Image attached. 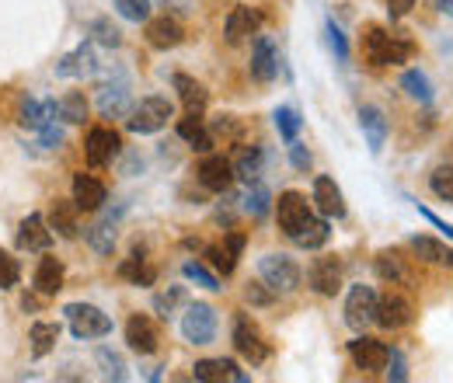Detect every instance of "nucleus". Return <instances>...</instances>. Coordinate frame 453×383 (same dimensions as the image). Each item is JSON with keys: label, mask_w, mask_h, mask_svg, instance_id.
<instances>
[{"label": "nucleus", "mask_w": 453, "mask_h": 383, "mask_svg": "<svg viewBox=\"0 0 453 383\" xmlns=\"http://www.w3.org/2000/svg\"><path fill=\"white\" fill-rule=\"evenodd\" d=\"M363 56H366L370 66H401L411 56V42L404 35H391L388 28L373 25V28H366Z\"/></svg>", "instance_id": "obj_1"}, {"label": "nucleus", "mask_w": 453, "mask_h": 383, "mask_svg": "<svg viewBox=\"0 0 453 383\" xmlns=\"http://www.w3.org/2000/svg\"><path fill=\"white\" fill-rule=\"evenodd\" d=\"M174 115L168 98L161 95H150V98H140V105H133L129 115H126V129L133 136H154L168 126V119Z\"/></svg>", "instance_id": "obj_2"}, {"label": "nucleus", "mask_w": 453, "mask_h": 383, "mask_svg": "<svg viewBox=\"0 0 453 383\" xmlns=\"http://www.w3.org/2000/svg\"><path fill=\"white\" fill-rule=\"evenodd\" d=\"M63 314H66L70 334L77 341H95V338L112 334V318L102 307H95V303H66Z\"/></svg>", "instance_id": "obj_3"}, {"label": "nucleus", "mask_w": 453, "mask_h": 383, "mask_svg": "<svg viewBox=\"0 0 453 383\" xmlns=\"http://www.w3.org/2000/svg\"><path fill=\"white\" fill-rule=\"evenodd\" d=\"M230 341L237 349V356L251 366H262L269 356H273V345L265 341V334L258 331V325L248 318V314H237L234 318V331H230Z\"/></svg>", "instance_id": "obj_4"}, {"label": "nucleus", "mask_w": 453, "mask_h": 383, "mask_svg": "<svg viewBox=\"0 0 453 383\" xmlns=\"http://www.w3.org/2000/svg\"><path fill=\"white\" fill-rule=\"evenodd\" d=\"M258 279L273 289V293H293L296 286H300V279H303V272H300V265L289 258V255H262L258 258Z\"/></svg>", "instance_id": "obj_5"}, {"label": "nucleus", "mask_w": 453, "mask_h": 383, "mask_svg": "<svg viewBox=\"0 0 453 383\" xmlns=\"http://www.w3.org/2000/svg\"><path fill=\"white\" fill-rule=\"evenodd\" d=\"M342 314H345V325L356 331H366L370 325H377V289L373 286H352L349 289V296H345V307H342Z\"/></svg>", "instance_id": "obj_6"}, {"label": "nucleus", "mask_w": 453, "mask_h": 383, "mask_svg": "<svg viewBox=\"0 0 453 383\" xmlns=\"http://www.w3.org/2000/svg\"><path fill=\"white\" fill-rule=\"evenodd\" d=\"M181 334L192 345H213V338H217V310L210 303H185Z\"/></svg>", "instance_id": "obj_7"}, {"label": "nucleus", "mask_w": 453, "mask_h": 383, "mask_svg": "<svg viewBox=\"0 0 453 383\" xmlns=\"http://www.w3.org/2000/svg\"><path fill=\"white\" fill-rule=\"evenodd\" d=\"M388 356H391V349H388L384 341L363 334V331L349 341V359H352V366L363 370V373H380V370L388 366Z\"/></svg>", "instance_id": "obj_8"}, {"label": "nucleus", "mask_w": 453, "mask_h": 383, "mask_svg": "<svg viewBox=\"0 0 453 383\" xmlns=\"http://www.w3.org/2000/svg\"><path fill=\"white\" fill-rule=\"evenodd\" d=\"M280 66H283V56L273 35H255L251 42V77L258 84H273L280 77Z\"/></svg>", "instance_id": "obj_9"}, {"label": "nucleus", "mask_w": 453, "mask_h": 383, "mask_svg": "<svg viewBox=\"0 0 453 383\" xmlns=\"http://www.w3.org/2000/svg\"><path fill=\"white\" fill-rule=\"evenodd\" d=\"M244 234L241 230H234L230 226V234H226L220 244H206L203 248V255H206V262H210V269L217 275H234V269H237V258H241V251H244Z\"/></svg>", "instance_id": "obj_10"}, {"label": "nucleus", "mask_w": 453, "mask_h": 383, "mask_svg": "<svg viewBox=\"0 0 453 383\" xmlns=\"http://www.w3.org/2000/svg\"><path fill=\"white\" fill-rule=\"evenodd\" d=\"M196 178L206 192H217V195H226L230 185H234V165L224 154H203V161L196 167Z\"/></svg>", "instance_id": "obj_11"}, {"label": "nucleus", "mask_w": 453, "mask_h": 383, "mask_svg": "<svg viewBox=\"0 0 453 383\" xmlns=\"http://www.w3.org/2000/svg\"><path fill=\"white\" fill-rule=\"evenodd\" d=\"M119 150H122V140L109 126H95L84 140V157L91 167H109L119 157Z\"/></svg>", "instance_id": "obj_12"}, {"label": "nucleus", "mask_w": 453, "mask_h": 383, "mask_svg": "<svg viewBox=\"0 0 453 383\" xmlns=\"http://www.w3.org/2000/svg\"><path fill=\"white\" fill-rule=\"evenodd\" d=\"M258 28H262V11H258V7H248V4H237V7H230V14H226L224 39L230 46H241L244 39L258 35Z\"/></svg>", "instance_id": "obj_13"}, {"label": "nucleus", "mask_w": 453, "mask_h": 383, "mask_svg": "<svg viewBox=\"0 0 453 383\" xmlns=\"http://www.w3.org/2000/svg\"><path fill=\"white\" fill-rule=\"evenodd\" d=\"M415 321V307H411V300L408 296H401V293H384V296H377V325L388 331H397V328H408Z\"/></svg>", "instance_id": "obj_14"}, {"label": "nucleus", "mask_w": 453, "mask_h": 383, "mask_svg": "<svg viewBox=\"0 0 453 383\" xmlns=\"http://www.w3.org/2000/svg\"><path fill=\"white\" fill-rule=\"evenodd\" d=\"M307 286H311L318 296H335L342 289V258H335V255L314 258L311 269H307Z\"/></svg>", "instance_id": "obj_15"}, {"label": "nucleus", "mask_w": 453, "mask_h": 383, "mask_svg": "<svg viewBox=\"0 0 453 383\" xmlns=\"http://www.w3.org/2000/svg\"><path fill=\"white\" fill-rule=\"evenodd\" d=\"M311 217H314V213H311V206H307V199H303L300 192H283V195L276 199V223H280V230H283L286 237H296L300 226Z\"/></svg>", "instance_id": "obj_16"}, {"label": "nucleus", "mask_w": 453, "mask_h": 383, "mask_svg": "<svg viewBox=\"0 0 453 383\" xmlns=\"http://www.w3.org/2000/svg\"><path fill=\"white\" fill-rule=\"evenodd\" d=\"M14 244H18V251H39V255H46L50 244H53V230H50L46 217L42 213H28V217L18 223Z\"/></svg>", "instance_id": "obj_17"}, {"label": "nucleus", "mask_w": 453, "mask_h": 383, "mask_svg": "<svg viewBox=\"0 0 453 383\" xmlns=\"http://www.w3.org/2000/svg\"><path fill=\"white\" fill-rule=\"evenodd\" d=\"M95 105H98V115H102V119H126L129 109H133V105H129V80H126V77L105 80V84L98 88Z\"/></svg>", "instance_id": "obj_18"}, {"label": "nucleus", "mask_w": 453, "mask_h": 383, "mask_svg": "<svg viewBox=\"0 0 453 383\" xmlns=\"http://www.w3.org/2000/svg\"><path fill=\"white\" fill-rule=\"evenodd\" d=\"M126 345L136 352V356H154L161 349V331L157 325L147 318V314H133L126 321Z\"/></svg>", "instance_id": "obj_19"}, {"label": "nucleus", "mask_w": 453, "mask_h": 383, "mask_svg": "<svg viewBox=\"0 0 453 383\" xmlns=\"http://www.w3.org/2000/svg\"><path fill=\"white\" fill-rule=\"evenodd\" d=\"M98 53H95V46L91 42H81L73 53L59 56L57 59V77H77V80H84V77H95L98 73Z\"/></svg>", "instance_id": "obj_20"}, {"label": "nucleus", "mask_w": 453, "mask_h": 383, "mask_svg": "<svg viewBox=\"0 0 453 383\" xmlns=\"http://www.w3.org/2000/svg\"><path fill=\"white\" fill-rule=\"evenodd\" d=\"M143 25H147V42H150L154 50H161V53H168V50H174V46H181V39H185L181 21H178V18H171V14L147 18Z\"/></svg>", "instance_id": "obj_21"}, {"label": "nucleus", "mask_w": 453, "mask_h": 383, "mask_svg": "<svg viewBox=\"0 0 453 383\" xmlns=\"http://www.w3.org/2000/svg\"><path fill=\"white\" fill-rule=\"evenodd\" d=\"M73 203H77V210H84V213H98L105 203H109V188L95 178V174H73Z\"/></svg>", "instance_id": "obj_22"}, {"label": "nucleus", "mask_w": 453, "mask_h": 383, "mask_svg": "<svg viewBox=\"0 0 453 383\" xmlns=\"http://www.w3.org/2000/svg\"><path fill=\"white\" fill-rule=\"evenodd\" d=\"M314 206H318V213L325 219L345 217V195H342V188L335 185V178H328V174H318L314 178Z\"/></svg>", "instance_id": "obj_23"}, {"label": "nucleus", "mask_w": 453, "mask_h": 383, "mask_svg": "<svg viewBox=\"0 0 453 383\" xmlns=\"http://www.w3.org/2000/svg\"><path fill=\"white\" fill-rule=\"evenodd\" d=\"M234 165V178H241L244 185L251 181H262V171H265V150L258 143H241L237 154L230 157Z\"/></svg>", "instance_id": "obj_24"}, {"label": "nucleus", "mask_w": 453, "mask_h": 383, "mask_svg": "<svg viewBox=\"0 0 453 383\" xmlns=\"http://www.w3.org/2000/svg\"><path fill=\"white\" fill-rule=\"evenodd\" d=\"M119 217H122V210L119 213H102V217L95 219L88 230H84V237H88V244H91V251L95 255H102V258H109L115 248V230H119Z\"/></svg>", "instance_id": "obj_25"}, {"label": "nucleus", "mask_w": 453, "mask_h": 383, "mask_svg": "<svg viewBox=\"0 0 453 383\" xmlns=\"http://www.w3.org/2000/svg\"><path fill=\"white\" fill-rule=\"evenodd\" d=\"M373 269H377V275H380L384 282H391V286L418 289V286H415V272H411V265H408V258H401L397 251H380V255H377V262H373Z\"/></svg>", "instance_id": "obj_26"}, {"label": "nucleus", "mask_w": 453, "mask_h": 383, "mask_svg": "<svg viewBox=\"0 0 453 383\" xmlns=\"http://www.w3.org/2000/svg\"><path fill=\"white\" fill-rule=\"evenodd\" d=\"M178 136H181L196 154H210V150L217 147L210 126H206L203 115H196V111H185V119H178Z\"/></svg>", "instance_id": "obj_27"}, {"label": "nucleus", "mask_w": 453, "mask_h": 383, "mask_svg": "<svg viewBox=\"0 0 453 383\" xmlns=\"http://www.w3.org/2000/svg\"><path fill=\"white\" fill-rule=\"evenodd\" d=\"M359 129H363V136H366L370 154L377 157V154L384 150V143H388V115L377 109V105H363V109H359Z\"/></svg>", "instance_id": "obj_28"}, {"label": "nucleus", "mask_w": 453, "mask_h": 383, "mask_svg": "<svg viewBox=\"0 0 453 383\" xmlns=\"http://www.w3.org/2000/svg\"><path fill=\"white\" fill-rule=\"evenodd\" d=\"M192 377L203 383H224V380L248 383V373H241L234 359H199L192 366Z\"/></svg>", "instance_id": "obj_29"}, {"label": "nucleus", "mask_w": 453, "mask_h": 383, "mask_svg": "<svg viewBox=\"0 0 453 383\" xmlns=\"http://www.w3.org/2000/svg\"><path fill=\"white\" fill-rule=\"evenodd\" d=\"M77 203L73 199H57L53 206H50V217H46V223H50V230L53 234H59V237H66V241H73L77 234H81V219H77Z\"/></svg>", "instance_id": "obj_30"}, {"label": "nucleus", "mask_w": 453, "mask_h": 383, "mask_svg": "<svg viewBox=\"0 0 453 383\" xmlns=\"http://www.w3.org/2000/svg\"><path fill=\"white\" fill-rule=\"evenodd\" d=\"M171 88L178 91V98H181V105L185 111H196V115H203L206 105H210V91L196 80V77H188V73H174L171 77Z\"/></svg>", "instance_id": "obj_31"}, {"label": "nucleus", "mask_w": 453, "mask_h": 383, "mask_svg": "<svg viewBox=\"0 0 453 383\" xmlns=\"http://www.w3.org/2000/svg\"><path fill=\"white\" fill-rule=\"evenodd\" d=\"M401 91H404L411 102H418V105H433V98H436V88H433L429 73L418 70V66H411V70L401 73Z\"/></svg>", "instance_id": "obj_32"}, {"label": "nucleus", "mask_w": 453, "mask_h": 383, "mask_svg": "<svg viewBox=\"0 0 453 383\" xmlns=\"http://www.w3.org/2000/svg\"><path fill=\"white\" fill-rule=\"evenodd\" d=\"M32 282H35V289H39L42 296H57L59 289H63V262L53 258V255H46V258L35 265Z\"/></svg>", "instance_id": "obj_33"}, {"label": "nucleus", "mask_w": 453, "mask_h": 383, "mask_svg": "<svg viewBox=\"0 0 453 383\" xmlns=\"http://www.w3.org/2000/svg\"><path fill=\"white\" fill-rule=\"evenodd\" d=\"M57 119V102H35V98H21V109H18V122L25 129H42L46 122Z\"/></svg>", "instance_id": "obj_34"}, {"label": "nucleus", "mask_w": 453, "mask_h": 383, "mask_svg": "<svg viewBox=\"0 0 453 383\" xmlns=\"http://www.w3.org/2000/svg\"><path fill=\"white\" fill-rule=\"evenodd\" d=\"M119 275L126 279V282H133V286H154V279H157V269L150 265V258L136 248L122 265H119Z\"/></svg>", "instance_id": "obj_35"}, {"label": "nucleus", "mask_w": 453, "mask_h": 383, "mask_svg": "<svg viewBox=\"0 0 453 383\" xmlns=\"http://www.w3.org/2000/svg\"><path fill=\"white\" fill-rule=\"evenodd\" d=\"M59 334H63L59 321H35V325H32V331H28V341H32V356H35V359L50 356V352L57 349Z\"/></svg>", "instance_id": "obj_36"}, {"label": "nucleus", "mask_w": 453, "mask_h": 383, "mask_svg": "<svg viewBox=\"0 0 453 383\" xmlns=\"http://www.w3.org/2000/svg\"><path fill=\"white\" fill-rule=\"evenodd\" d=\"M328 237H332L328 219L311 217L303 226H300V234H296L293 241H296V248H303V251H318V248H325V244H328Z\"/></svg>", "instance_id": "obj_37"}, {"label": "nucleus", "mask_w": 453, "mask_h": 383, "mask_svg": "<svg viewBox=\"0 0 453 383\" xmlns=\"http://www.w3.org/2000/svg\"><path fill=\"white\" fill-rule=\"evenodd\" d=\"M241 210L251 213L255 219L269 217V210H273V192L265 188V181H251V185L244 188V195H241Z\"/></svg>", "instance_id": "obj_38"}, {"label": "nucleus", "mask_w": 453, "mask_h": 383, "mask_svg": "<svg viewBox=\"0 0 453 383\" xmlns=\"http://www.w3.org/2000/svg\"><path fill=\"white\" fill-rule=\"evenodd\" d=\"M185 303H188V289H185V286H168V289L154 293V314H157L161 321L178 318V310H181Z\"/></svg>", "instance_id": "obj_39"}, {"label": "nucleus", "mask_w": 453, "mask_h": 383, "mask_svg": "<svg viewBox=\"0 0 453 383\" xmlns=\"http://www.w3.org/2000/svg\"><path fill=\"white\" fill-rule=\"evenodd\" d=\"M88 111H91V105H88V98L81 91H66L57 102V119H63L66 126H84Z\"/></svg>", "instance_id": "obj_40"}, {"label": "nucleus", "mask_w": 453, "mask_h": 383, "mask_svg": "<svg viewBox=\"0 0 453 383\" xmlns=\"http://www.w3.org/2000/svg\"><path fill=\"white\" fill-rule=\"evenodd\" d=\"M273 122H276V133H280V140H286V143H293V140L300 136V126H303L300 111L293 109V105H280V109L273 111Z\"/></svg>", "instance_id": "obj_41"}, {"label": "nucleus", "mask_w": 453, "mask_h": 383, "mask_svg": "<svg viewBox=\"0 0 453 383\" xmlns=\"http://www.w3.org/2000/svg\"><path fill=\"white\" fill-rule=\"evenodd\" d=\"M95 363L102 366V377L105 380H115V383H122L129 373H126V363H122V356L115 352V349H109V345H102L98 352H95Z\"/></svg>", "instance_id": "obj_42"}, {"label": "nucleus", "mask_w": 453, "mask_h": 383, "mask_svg": "<svg viewBox=\"0 0 453 383\" xmlns=\"http://www.w3.org/2000/svg\"><path fill=\"white\" fill-rule=\"evenodd\" d=\"M181 275H185L188 282H196V286L210 289V293H220V289H224V286H220V275L210 272L203 262H185V265H181Z\"/></svg>", "instance_id": "obj_43"}, {"label": "nucleus", "mask_w": 453, "mask_h": 383, "mask_svg": "<svg viewBox=\"0 0 453 383\" xmlns=\"http://www.w3.org/2000/svg\"><path fill=\"white\" fill-rule=\"evenodd\" d=\"M91 39H95L98 46H105V50H119V46H122V32L115 28L109 18H95V21H91Z\"/></svg>", "instance_id": "obj_44"}, {"label": "nucleus", "mask_w": 453, "mask_h": 383, "mask_svg": "<svg viewBox=\"0 0 453 383\" xmlns=\"http://www.w3.org/2000/svg\"><path fill=\"white\" fill-rule=\"evenodd\" d=\"M429 188L436 199L443 203H453V165H440L433 174H429Z\"/></svg>", "instance_id": "obj_45"}, {"label": "nucleus", "mask_w": 453, "mask_h": 383, "mask_svg": "<svg viewBox=\"0 0 453 383\" xmlns=\"http://www.w3.org/2000/svg\"><path fill=\"white\" fill-rule=\"evenodd\" d=\"M408 244H411V251H415L422 262H447V244H440V241H433V237H411Z\"/></svg>", "instance_id": "obj_46"}, {"label": "nucleus", "mask_w": 453, "mask_h": 383, "mask_svg": "<svg viewBox=\"0 0 453 383\" xmlns=\"http://www.w3.org/2000/svg\"><path fill=\"white\" fill-rule=\"evenodd\" d=\"M112 4L115 11H119V18H126L133 25H140V21L150 18V0H112Z\"/></svg>", "instance_id": "obj_47"}, {"label": "nucleus", "mask_w": 453, "mask_h": 383, "mask_svg": "<svg viewBox=\"0 0 453 383\" xmlns=\"http://www.w3.org/2000/svg\"><path fill=\"white\" fill-rule=\"evenodd\" d=\"M18 279H21V265H18V258H14V255H7V251L0 248V289H14V286H18Z\"/></svg>", "instance_id": "obj_48"}, {"label": "nucleus", "mask_w": 453, "mask_h": 383, "mask_svg": "<svg viewBox=\"0 0 453 383\" xmlns=\"http://www.w3.org/2000/svg\"><path fill=\"white\" fill-rule=\"evenodd\" d=\"M325 35H328V50L335 53V59H339V63H345V59H349V42H345V32H342L332 18L325 21Z\"/></svg>", "instance_id": "obj_49"}, {"label": "nucleus", "mask_w": 453, "mask_h": 383, "mask_svg": "<svg viewBox=\"0 0 453 383\" xmlns=\"http://www.w3.org/2000/svg\"><path fill=\"white\" fill-rule=\"evenodd\" d=\"M273 296H276V293H273L265 282H248V286H244V300H248L251 307H269Z\"/></svg>", "instance_id": "obj_50"}, {"label": "nucleus", "mask_w": 453, "mask_h": 383, "mask_svg": "<svg viewBox=\"0 0 453 383\" xmlns=\"http://www.w3.org/2000/svg\"><path fill=\"white\" fill-rule=\"evenodd\" d=\"M289 165H293V171H300V174H307V171H311L314 157H311L307 143H300V140H293V143H289Z\"/></svg>", "instance_id": "obj_51"}, {"label": "nucleus", "mask_w": 453, "mask_h": 383, "mask_svg": "<svg viewBox=\"0 0 453 383\" xmlns=\"http://www.w3.org/2000/svg\"><path fill=\"white\" fill-rule=\"evenodd\" d=\"M39 147H42V150H59V147H63V129L57 126V119L39 129Z\"/></svg>", "instance_id": "obj_52"}, {"label": "nucleus", "mask_w": 453, "mask_h": 383, "mask_svg": "<svg viewBox=\"0 0 453 383\" xmlns=\"http://www.w3.org/2000/svg\"><path fill=\"white\" fill-rule=\"evenodd\" d=\"M388 380L391 383H404L408 380V363H404V356L397 352V349H391V356H388Z\"/></svg>", "instance_id": "obj_53"}, {"label": "nucleus", "mask_w": 453, "mask_h": 383, "mask_svg": "<svg viewBox=\"0 0 453 383\" xmlns=\"http://www.w3.org/2000/svg\"><path fill=\"white\" fill-rule=\"evenodd\" d=\"M210 133H213V140L217 136H226V140H237L241 136V126L230 119V115H217L213 122H210Z\"/></svg>", "instance_id": "obj_54"}, {"label": "nucleus", "mask_w": 453, "mask_h": 383, "mask_svg": "<svg viewBox=\"0 0 453 383\" xmlns=\"http://www.w3.org/2000/svg\"><path fill=\"white\" fill-rule=\"evenodd\" d=\"M165 14L171 18H185V14H192V0H154Z\"/></svg>", "instance_id": "obj_55"}, {"label": "nucleus", "mask_w": 453, "mask_h": 383, "mask_svg": "<svg viewBox=\"0 0 453 383\" xmlns=\"http://www.w3.org/2000/svg\"><path fill=\"white\" fill-rule=\"evenodd\" d=\"M415 210H418V217L429 219V223H433V226H436L440 234H447V237L453 241V223H447V219H440L436 213H433V210H426V206H418V203H415Z\"/></svg>", "instance_id": "obj_56"}, {"label": "nucleus", "mask_w": 453, "mask_h": 383, "mask_svg": "<svg viewBox=\"0 0 453 383\" xmlns=\"http://www.w3.org/2000/svg\"><path fill=\"white\" fill-rule=\"evenodd\" d=\"M230 203H234V199H220V206H217V223L226 226V230L234 226V217H237V210H234Z\"/></svg>", "instance_id": "obj_57"}, {"label": "nucleus", "mask_w": 453, "mask_h": 383, "mask_svg": "<svg viewBox=\"0 0 453 383\" xmlns=\"http://www.w3.org/2000/svg\"><path fill=\"white\" fill-rule=\"evenodd\" d=\"M415 4H418V0H388V14L397 21V18H404V14H408Z\"/></svg>", "instance_id": "obj_58"}, {"label": "nucleus", "mask_w": 453, "mask_h": 383, "mask_svg": "<svg viewBox=\"0 0 453 383\" xmlns=\"http://www.w3.org/2000/svg\"><path fill=\"white\" fill-rule=\"evenodd\" d=\"M433 7H436L440 14H447V18H453V0H433Z\"/></svg>", "instance_id": "obj_59"}, {"label": "nucleus", "mask_w": 453, "mask_h": 383, "mask_svg": "<svg viewBox=\"0 0 453 383\" xmlns=\"http://www.w3.org/2000/svg\"><path fill=\"white\" fill-rule=\"evenodd\" d=\"M447 265L453 269V251H450V248H447Z\"/></svg>", "instance_id": "obj_60"}]
</instances>
